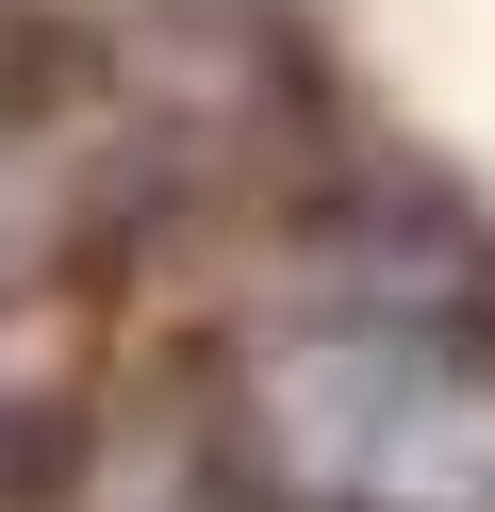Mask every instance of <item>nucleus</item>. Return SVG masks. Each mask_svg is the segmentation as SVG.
Wrapping results in <instances>:
<instances>
[{"mask_svg": "<svg viewBox=\"0 0 495 512\" xmlns=\"http://www.w3.org/2000/svg\"><path fill=\"white\" fill-rule=\"evenodd\" d=\"M264 479L297 512H479L495 496V380L446 331H297L264 364Z\"/></svg>", "mask_w": 495, "mask_h": 512, "instance_id": "nucleus-1", "label": "nucleus"}, {"mask_svg": "<svg viewBox=\"0 0 495 512\" xmlns=\"http://www.w3.org/2000/svg\"><path fill=\"white\" fill-rule=\"evenodd\" d=\"M198 512H264V496H198Z\"/></svg>", "mask_w": 495, "mask_h": 512, "instance_id": "nucleus-2", "label": "nucleus"}, {"mask_svg": "<svg viewBox=\"0 0 495 512\" xmlns=\"http://www.w3.org/2000/svg\"><path fill=\"white\" fill-rule=\"evenodd\" d=\"M479 512H495V496H479Z\"/></svg>", "mask_w": 495, "mask_h": 512, "instance_id": "nucleus-3", "label": "nucleus"}]
</instances>
